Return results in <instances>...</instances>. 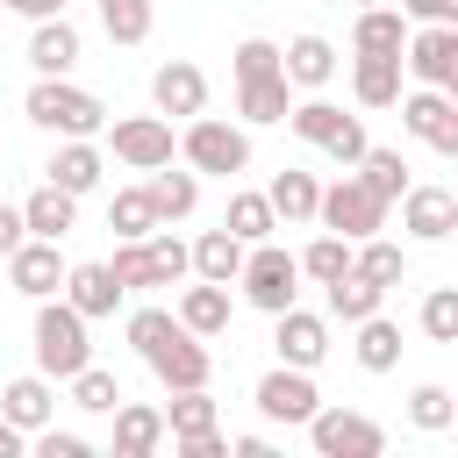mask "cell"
Segmentation results:
<instances>
[{
    "mask_svg": "<svg viewBox=\"0 0 458 458\" xmlns=\"http://www.w3.org/2000/svg\"><path fill=\"white\" fill-rule=\"evenodd\" d=\"M29 344H36V372H43V379H72L79 365H93V344H86V315H79L64 293L36 301V329H29Z\"/></svg>",
    "mask_w": 458,
    "mask_h": 458,
    "instance_id": "6da1fadb",
    "label": "cell"
},
{
    "mask_svg": "<svg viewBox=\"0 0 458 458\" xmlns=\"http://www.w3.org/2000/svg\"><path fill=\"white\" fill-rule=\"evenodd\" d=\"M21 114H29L36 129H50V136H100V129H107L100 93L72 86V72H64V79H36L29 100H21Z\"/></svg>",
    "mask_w": 458,
    "mask_h": 458,
    "instance_id": "7a4b0ae2",
    "label": "cell"
},
{
    "mask_svg": "<svg viewBox=\"0 0 458 458\" xmlns=\"http://www.w3.org/2000/svg\"><path fill=\"white\" fill-rule=\"evenodd\" d=\"M286 129H293L301 143H315L322 157H336V165H358V157H365V143H372V136H365V122H358V114H344L336 100H322V93H315V100H293V107H286Z\"/></svg>",
    "mask_w": 458,
    "mask_h": 458,
    "instance_id": "3957f363",
    "label": "cell"
},
{
    "mask_svg": "<svg viewBox=\"0 0 458 458\" xmlns=\"http://www.w3.org/2000/svg\"><path fill=\"white\" fill-rule=\"evenodd\" d=\"M179 157L193 165V172H208V179H236L243 165H250V136L236 129V122H215L208 107L186 122V136H179Z\"/></svg>",
    "mask_w": 458,
    "mask_h": 458,
    "instance_id": "277c9868",
    "label": "cell"
},
{
    "mask_svg": "<svg viewBox=\"0 0 458 458\" xmlns=\"http://www.w3.org/2000/svg\"><path fill=\"white\" fill-rule=\"evenodd\" d=\"M236 286H243V301H250V308L279 315V308H293V301H301V265H293V250H279V243L265 236V243H250V250H243Z\"/></svg>",
    "mask_w": 458,
    "mask_h": 458,
    "instance_id": "5b68a950",
    "label": "cell"
},
{
    "mask_svg": "<svg viewBox=\"0 0 458 458\" xmlns=\"http://www.w3.org/2000/svg\"><path fill=\"white\" fill-rule=\"evenodd\" d=\"M315 222L329 229V236H344V243H358V236H372V229H386V200L358 179V172H344L336 186H322V200H315Z\"/></svg>",
    "mask_w": 458,
    "mask_h": 458,
    "instance_id": "8992f818",
    "label": "cell"
},
{
    "mask_svg": "<svg viewBox=\"0 0 458 458\" xmlns=\"http://www.w3.org/2000/svg\"><path fill=\"white\" fill-rule=\"evenodd\" d=\"M301 429H308L315 458H379L386 451V429L372 415H358V408H315Z\"/></svg>",
    "mask_w": 458,
    "mask_h": 458,
    "instance_id": "52a82bcc",
    "label": "cell"
},
{
    "mask_svg": "<svg viewBox=\"0 0 458 458\" xmlns=\"http://www.w3.org/2000/svg\"><path fill=\"white\" fill-rule=\"evenodd\" d=\"M401 72H415V79L437 86V93H451V86H458V21H408Z\"/></svg>",
    "mask_w": 458,
    "mask_h": 458,
    "instance_id": "ba28073f",
    "label": "cell"
},
{
    "mask_svg": "<svg viewBox=\"0 0 458 458\" xmlns=\"http://www.w3.org/2000/svg\"><path fill=\"white\" fill-rule=\"evenodd\" d=\"M143 365L157 372V386H208L215 379V358H208V336H193L186 322H172L157 344H143Z\"/></svg>",
    "mask_w": 458,
    "mask_h": 458,
    "instance_id": "9c48e42d",
    "label": "cell"
},
{
    "mask_svg": "<svg viewBox=\"0 0 458 458\" xmlns=\"http://www.w3.org/2000/svg\"><path fill=\"white\" fill-rule=\"evenodd\" d=\"M401 129H408L415 143H429V150L458 157V100H451V93H437V86L401 93Z\"/></svg>",
    "mask_w": 458,
    "mask_h": 458,
    "instance_id": "30bf717a",
    "label": "cell"
},
{
    "mask_svg": "<svg viewBox=\"0 0 458 458\" xmlns=\"http://www.w3.org/2000/svg\"><path fill=\"white\" fill-rule=\"evenodd\" d=\"M315 408H322V394H315V379H308L301 365H272V372L258 379V415H265V422H286V429H301Z\"/></svg>",
    "mask_w": 458,
    "mask_h": 458,
    "instance_id": "8fae6325",
    "label": "cell"
},
{
    "mask_svg": "<svg viewBox=\"0 0 458 458\" xmlns=\"http://www.w3.org/2000/svg\"><path fill=\"white\" fill-rule=\"evenodd\" d=\"M150 100H157L165 122H193V114L208 107V72H200L193 57H165V64L150 72Z\"/></svg>",
    "mask_w": 458,
    "mask_h": 458,
    "instance_id": "7c38bea8",
    "label": "cell"
},
{
    "mask_svg": "<svg viewBox=\"0 0 458 458\" xmlns=\"http://www.w3.org/2000/svg\"><path fill=\"white\" fill-rule=\"evenodd\" d=\"M107 150H114L129 172L172 165V122H165V114H122V122L107 129Z\"/></svg>",
    "mask_w": 458,
    "mask_h": 458,
    "instance_id": "4fadbf2b",
    "label": "cell"
},
{
    "mask_svg": "<svg viewBox=\"0 0 458 458\" xmlns=\"http://www.w3.org/2000/svg\"><path fill=\"white\" fill-rule=\"evenodd\" d=\"M7 286L29 293V301H50V293L64 286V250H57L50 236H21V243L7 250Z\"/></svg>",
    "mask_w": 458,
    "mask_h": 458,
    "instance_id": "5bb4252c",
    "label": "cell"
},
{
    "mask_svg": "<svg viewBox=\"0 0 458 458\" xmlns=\"http://www.w3.org/2000/svg\"><path fill=\"white\" fill-rule=\"evenodd\" d=\"M272 322H279V329H272V351H279V365H301V372H315V365L329 358V322H322V315H308L301 301H293V308H279Z\"/></svg>",
    "mask_w": 458,
    "mask_h": 458,
    "instance_id": "9a60e30c",
    "label": "cell"
},
{
    "mask_svg": "<svg viewBox=\"0 0 458 458\" xmlns=\"http://www.w3.org/2000/svg\"><path fill=\"white\" fill-rule=\"evenodd\" d=\"M401 229H408L415 243H444V236L458 229V193H451V186H415V179H408V193H401Z\"/></svg>",
    "mask_w": 458,
    "mask_h": 458,
    "instance_id": "2e32d148",
    "label": "cell"
},
{
    "mask_svg": "<svg viewBox=\"0 0 458 458\" xmlns=\"http://www.w3.org/2000/svg\"><path fill=\"white\" fill-rule=\"evenodd\" d=\"M0 415H7L21 437H36V429L57 415V386H50L43 372H21V379H7V386H0Z\"/></svg>",
    "mask_w": 458,
    "mask_h": 458,
    "instance_id": "e0dca14e",
    "label": "cell"
},
{
    "mask_svg": "<svg viewBox=\"0 0 458 458\" xmlns=\"http://www.w3.org/2000/svg\"><path fill=\"white\" fill-rule=\"evenodd\" d=\"M79 29L64 21V14H43L36 21V36H29V64H36V79H64L72 64H79Z\"/></svg>",
    "mask_w": 458,
    "mask_h": 458,
    "instance_id": "ac0fdd59",
    "label": "cell"
},
{
    "mask_svg": "<svg viewBox=\"0 0 458 458\" xmlns=\"http://www.w3.org/2000/svg\"><path fill=\"white\" fill-rule=\"evenodd\" d=\"M100 172H107V157L93 150V136H64V143L50 150V165H43V179H50V186H64V193H93V186H100Z\"/></svg>",
    "mask_w": 458,
    "mask_h": 458,
    "instance_id": "d6986e66",
    "label": "cell"
},
{
    "mask_svg": "<svg viewBox=\"0 0 458 458\" xmlns=\"http://www.w3.org/2000/svg\"><path fill=\"white\" fill-rule=\"evenodd\" d=\"M57 293H64L86 322H100V315H114V308H122L114 272H107V265H93V258H86V265H64V286H57Z\"/></svg>",
    "mask_w": 458,
    "mask_h": 458,
    "instance_id": "ffe728a7",
    "label": "cell"
},
{
    "mask_svg": "<svg viewBox=\"0 0 458 458\" xmlns=\"http://www.w3.org/2000/svg\"><path fill=\"white\" fill-rule=\"evenodd\" d=\"M107 415H114V458H150V451L165 444V408H150V401H114Z\"/></svg>",
    "mask_w": 458,
    "mask_h": 458,
    "instance_id": "44dd1931",
    "label": "cell"
},
{
    "mask_svg": "<svg viewBox=\"0 0 458 458\" xmlns=\"http://www.w3.org/2000/svg\"><path fill=\"white\" fill-rule=\"evenodd\" d=\"M143 193H150V215H157V222H186V215L200 208V172H193V165H186V172H172V165H150Z\"/></svg>",
    "mask_w": 458,
    "mask_h": 458,
    "instance_id": "7402d4cb",
    "label": "cell"
},
{
    "mask_svg": "<svg viewBox=\"0 0 458 458\" xmlns=\"http://www.w3.org/2000/svg\"><path fill=\"white\" fill-rule=\"evenodd\" d=\"M72 222H79V193H64V186H50V179L21 200V229H29V236L64 243V236H72Z\"/></svg>",
    "mask_w": 458,
    "mask_h": 458,
    "instance_id": "603a6c76",
    "label": "cell"
},
{
    "mask_svg": "<svg viewBox=\"0 0 458 458\" xmlns=\"http://www.w3.org/2000/svg\"><path fill=\"white\" fill-rule=\"evenodd\" d=\"M279 72H286V86H329L336 79V43L329 36H293L286 50H279Z\"/></svg>",
    "mask_w": 458,
    "mask_h": 458,
    "instance_id": "cb8c5ba5",
    "label": "cell"
},
{
    "mask_svg": "<svg viewBox=\"0 0 458 458\" xmlns=\"http://www.w3.org/2000/svg\"><path fill=\"white\" fill-rule=\"evenodd\" d=\"M401 43H408V14L401 7H358V29H351L358 57H401Z\"/></svg>",
    "mask_w": 458,
    "mask_h": 458,
    "instance_id": "d4e9b609",
    "label": "cell"
},
{
    "mask_svg": "<svg viewBox=\"0 0 458 458\" xmlns=\"http://www.w3.org/2000/svg\"><path fill=\"white\" fill-rule=\"evenodd\" d=\"M243 250H250V243H236L229 229H200V243H186V258H193V279H215V286H236V272H243Z\"/></svg>",
    "mask_w": 458,
    "mask_h": 458,
    "instance_id": "484cf974",
    "label": "cell"
},
{
    "mask_svg": "<svg viewBox=\"0 0 458 458\" xmlns=\"http://www.w3.org/2000/svg\"><path fill=\"white\" fill-rule=\"evenodd\" d=\"M286 107H293V86H286V72L236 79V114H243V122H286Z\"/></svg>",
    "mask_w": 458,
    "mask_h": 458,
    "instance_id": "4316f807",
    "label": "cell"
},
{
    "mask_svg": "<svg viewBox=\"0 0 458 458\" xmlns=\"http://www.w3.org/2000/svg\"><path fill=\"white\" fill-rule=\"evenodd\" d=\"M193 336H222L229 329V286H215V279H200V286H186L179 293V308H172Z\"/></svg>",
    "mask_w": 458,
    "mask_h": 458,
    "instance_id": "83f0119b",
    "label": "cell"
},
{
    "mask_svg": "<svg viewBox=\"0 0 458 458\" xmlns=\"http://www.w3.org/2000/svg\"><path fill=\"white\" fill-rule=\"evenodd\" d=\"M351 93H358V107H394L401 100V57H351Z\"/></svg>",
    "mask_w": 458,
    "mask_h": 458,
    "instance_id": "f1b7e54d",
    "label": "cell"
},
{
    "mask_svg": "<svg viewBox=\"0 0 458 458\" xmlns=\"http://www.w3.org/2000/svg\"><path fill=\"white\" fill-rule=\"evenodd\" d=\"M265 200H272V215L293 229V222H315V200H322V186H315V172H279L272 186H265Z\"/></svg>",
    "mask_w": 458,
    "mask_h": 458,
    "instance_id": "f546056e",
    "label": "cell"
},
{
    "mask_svg": "<svg viewBox=\"0 0 458 458\" xmlns=\"http://www.w3.org/2000/svg\"><path fill=\"white\" fill-rule=\"evenodd\" d=\"M351 272H365L372 286H401V279H408V250H401V243H386V236L372 229V236H358V243H351Z\"/></svg>",
    "mask_w": 458,
    "mask_h": 458,
    "instance_id": "4dcf8cb0",
    "label": "cell"
},
{
    "mask_svg": "<svg viewBox=\"0 0 458 458\" xmlns=\"http://www.w3.org/2000/svg\"><path fill=\"white\" fill-rule=\"evenodd\" d=\"M322 293H329V315H336V322H365V315H379V301H386V286H372L365 272H336Z\"/></svg>",
    "mask_w": 458,
    "mask_h": 458,
    "instance_id": "1f68e13d",
    "label": "cell"
},
{
    "mask_svg": "<svg viewBox=\"0 0 458 458\" xmlns=\"http://www.w3.org/2000/svg\"><path fill=\"white\" fill-rule=\"evenodd\" d=\"M351 329H358V344H351V351H358V365H365V372H394V365H401V322L365 315V322H351Z\"/></svg>",
    "mask_w": 458,
    "mask_h": 458,
    "instance_id": "d6a6232c",
    "label": "cell"
},
{
    "mask_svg": "<svg viewBox=\"0 0 458 458\" xmlns=\"http://www.w3.org/2000/svg\"><path fill=\"white\" fill-rule=\"evenodd\" d=\"M208 429H222V422H215L208 386H179V394H172V408H165V437H172V444H186V437H208Z\"/></svg>",
    "mask_w": 458,
    "mask_h": 458,
    "instance_id": "836d02e7",
    "label": "cell"
},
{
    "mask_svg": "<svg viewBox=\"0 0 458 458\" xmlns=\"http://www.w3.org/2000/svg\"><path fill=\"white\" fill-rule=\"evenodd\" d=\"M358 179H365V186H372V193L394 208V200L408 193V157H401V150H386V143H365V157H358Z\"/></svg>",
    "mask_w": 458,
    "mask_h": 458,
    "instance_id": "e575fe53",
    "label": "cell"
},
{
    "mask_svg": "<svg viewBox=\"0 0 458 458\" xmlns=\"http://www.w3.org/2000/svg\"><path fill=\"white\" fill-rule=\"evenodd\" d=\"M222 229H229L236 243H265V236L279 229V215H272V200H265V193H229V215H222Z\"/></svg>",
    "mask_w": 458,
    "mask_h": 458,
    "instance_id": "d590c367",
    "label": "cell"
},
{
    "mask_svg": "<svg viewBox=\"0 0 458 458\" xmlns=\"http://www.w3.org/2000/svg\"><path fill=\"white\" fill-rule=\"evenodd\" d=\"M107 229H114V243H136V236H150V229H157V215H150V193H143V186H122V193L107 200Z\"/></svg>",
    "mask_w": 458,
    "mask_h": 458,
    "instance_id": "8d00e7d4",
    "label": "cell"
},
{
    "mask_svg": "<svg viewBox=\"0 0 458 458\" xmlns=\"http://www.w3.org/2000/svg\"><path fill=\"white\" fill-rule=\"evenodd\" d=\"M293 265H301V279H315V286H329L336 272H351V243L322 229V236H315V243H308V250H301Z\"/></svg>",
    "mask_w": 458,
    "mask_h": 458,
    "instance_id": "74e56055",
    "label": "cell"
},
{
    "mask_svg": "<svg viewBox=\"0 0 458 458\" xmlns=\"http://www.w3.org/2000/svg\"><path fill=\"white\" fill-rule=\"evenodd\" d=\"M64 386H72V408H86V415H107V408L122 401V379H114V372H100V365H79Z\"/></svg>",
    "mask_w": 458,
    "mask_h": 458,
    "instance_id": "f35d334b",
    "label": "cell"
},
{
    "mask_svg": "<svg viewBox=\"0 0 458 458\" xmlns=\"http://www.w3.org/2000/svg\"><path fill=\"white\" fill-rule=\"evenodd\" d=\"M143 250H150V279H157V286H172V279H186V272H193L186 243H179V236H172L165 222H157V229L143 236Z\"/></svg>",
    "mask_w": 458,
    "mask_h": 458,
    "instance_id": "ab89813d",
    "label": "cell"
},
{
    "mask_svg": "<svg viewBox=\"0 0 458 458\" xmlns=\"http://www.w3.org/2000/svg\"><path fill=\"white\" fill-rule=\"evenodd\" d=\"M100 29H107V43H143L150 36V0H100Z\"/></svg>",
    "mask_w": 458,
    "mask_h": 458,
    "instance_id": "60d3db41",
    "label": "cell"
},
{
    "mask_svg": "<svg viewBox=\"0 0 458 458\" xmlns=\"http://www.w3.org/2000/svg\"><path fill=\"white\" fill-rule=\"evenodd\" d=\"M408 422H415V429H429V437H437V429H451V422H458L451 386H415V394H408Z\"/></svg>",
    "mask_w": 458,
    "mask_h": 458,
    "instance_id": "b9f144b4",
    "label": "cell"
},
{
    "mask_svg": "<svg viewBox=\"0 0 458 458\" xmlns=\"http://www.w3.org/2000/svg\"><path fill=\"white\" fill-rule=\"evenodd\" d=\"M107 272H114V286H122V293H143V286H157V279H150V250H143V236H136V243H114Z\"/></svg>",
    "mask_w": 458,
    "mask_h": 458,
    "instance_id": "7bdbcfd3",
    "label": "cell"
},
{
    "mask_svg": "<svg viewBox=\"0 0 458 458\" xmlns=\"http://www.w3.org/2000/svg\"><path fill=\"white\" fill-rule=\"evenodd\" d=\"M422 336L429 344H458V286H437L422 301Z\"/></svg>",
    "mask_w": 458,
    "mask_h": 458,
    "instance_id": "ee69618b",
    "label": "cell"
},
{
    "mask_svg": "<svg viewBox=\"0 0 458 458\" xmlns=\"http://www.w3.org/2000/svg\"><path fill=\"white\" fill-rule=\"evenodd\" d=\"M265 72H279V43H265V36H243V43L229 50V79H265Z\"/></svg>",
    "mask_w": 458,
    "mask_h": 458,
    "instance_id": "f6af8a7d",
    "label": "cell"
},
{
    "mask_svg": "<svg viewBox=\"0 0 458 458\" xmlns=\"http://www.w3.org/2000/svg\"><path fill=\"white\" fill-rule=\"evenodd\" d=\"M172 322H179V315H172V308H136V315H129V344H136V351H143V344H157V336H165V329H172Z\"/></svg>",
    "mask_w": 458,
    "mask_h": 458,
    "instance_id": "bcb514c9",
    "label": "cell"
},
{
    "mask_svg": "<svg viewBox=\"0 0 458 458\" xmlns=\"http://www.w3.org/2000/svg\"><path fill=\"white\" fill-rule=\"evenodd\" d=\"M36 451H43V458H86L93 444L72 437V429H50V422H43V429H36Z\"/></svg>",
    "mask_w": 458,
    "mask_h": 458,
    "instance_id": "7dc6e473",
    "label": "cell"
},
{
    "mask_svg": "<svg viewBox=\"0 0 458 458\" xmlns=\"http://www.w3.org/2000/svg\"><path fill=\"white\" fill-rule=\"evenodd\" d=\"M408 21H458V0H394Z\"/></svg>",
    "mask_w": 458,
    "mask_h": 458,
    "instance_id": "c3c4849f",
    "label": "cell"
},
{
    "mask_svg": "<svg viewBox=\"0 0 458 458\" xmlns=\"http://www.w3.org/2000/svg\"><path fill=\"white\" fill-rule=\"evenodd\" d=\"M179 451H186V458H229V437H222V429H208V437H186Z\"/></svg>",
    "mask_w": 458,
    "mask_h": 458,
    "instance_id": "681fc988",
    "label": "cell"
},
{
    "mask_svg": "<svg viewBox=\"0 0 458 458\" xmlns=\"http://www.w3.org/2000/svg\"><path fill=\"white\" fill-rule=\"evenodd\" d=\"M21 236H29V229H21V208H7V200H0V258H7Z\"/></svg>",
    "mask_w": 458,
    "mask_h": 458,
    "instance_id": "f907efd6",
    "label": "cell"
},
{
    "mask_svg": "<svg viewBox=\"0 0 458 458\" xmlns=\"http://www.w3.org/2000/svg\"><path fill=\"white\" fill-rule=\"evenodd\" d=\"M0 7H14V14H29V21H43V14H64V0H0Z\"/></svg>",
    "mask_w": 458,
    "mask_h": 458,
    "instance_id": "816d5d0a",
    "label": "cell"
},
{
    "mask_svg": "<svg viewBox=\"0 0 458 458\" xmlns=\"http://www.w3.org/2000/svg\"><path fill=\"white\" fill-rule=\"evenodd\" d=\"M229 451H236V458H272V444H265V437H236Z\"/></svg>",
    "mask_w": 458,
    "mask_h": 458,
    "instance_id": "f5cc1de1",
    "label": "cell"
},
{
    "mask_svg": "<svg viewBox=\"0 0 458 458\" xmlns=\"http://www.w3.org/2000/svg\"><path fill=\"white\" fill-rule=\"evenodd\" d=\"M14 451H21V429H14L7 415H0V458H14Z\"/></svg>",
    "mask_w": 458,
    "mask_h": 458,
    "instance_id": "db71d44e",
    "label": "cell"
},
{
    "mask_svg": "<svg viewBox=\"0 0 458 458\" xmlns=\"http://www.w3.org/2000/svg\"><path fill=\"white\" fill-rule=\"evenodd\" d=\"M358 7H394V0H358Z\"/></svg>",
    "mask_w": 458,
    "mask_h": 458,
    "instance_id": "11a10c76",
    "label": "cell"
}]
</instances>
